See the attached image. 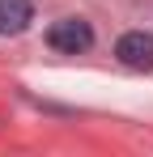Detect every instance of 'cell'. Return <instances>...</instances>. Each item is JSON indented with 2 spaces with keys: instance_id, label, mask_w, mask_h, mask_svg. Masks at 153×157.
I'll use <instances>...</instances> for the list:
<instances>
[{
  "instance_id": "6da1fadb",
  "label": "cell",
  "mask_w": 153,
  "mask_h": 157,
  "mask_svg": "<svg viewBox=\"0 0 153 157\" xmlns=\"http://www.w3.org/2000/svg\"><path fill=\"white\" fill-rule=\"evenodd\" d=\"M47 47L60 51V55H81V51L94 47V30H89V21H81V17H60L47 30Z\"/></svg>"
},
{
  "instance_id": "7a4b0ae2",
  "label": "cell",
  "mask_w": 153,
  "mask_h": 157,
  "mask_svg": "<svg viewBox=\"0 0 153 157\" xmlns=\"http://www.w3.org/2000/svg\"><path fill=\"white\" fill-rule=\"evenodd\" d=\"M115 55L124 59L128 68H136V72H153V34H145V30H128L124 38L115 43Z\"/></svg>"
},
{
  "instance_id": "3957f363",
  "label": "cell",
  "mask_w": 153,
  "mask_h": 157,
  "mask_svg": "<svg viewBox=\"0 0 153 157\" xmlns=\"http://www.w3.org/2000/svg\"><path fill=\"white\" fill-rule=\"evenodd\" d=\"M30 21H34L30 0H0V34H22Z\"/></svg>"
}]
</instances>
